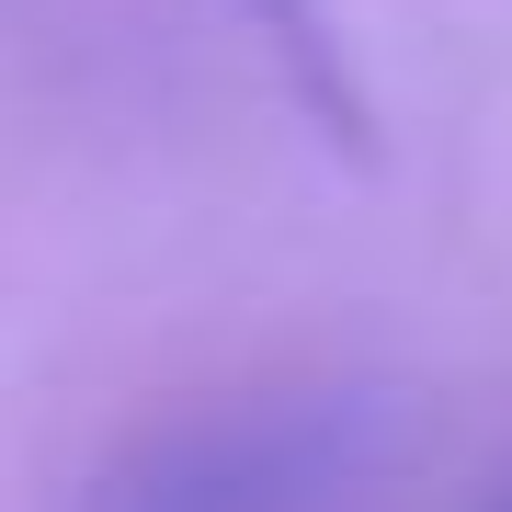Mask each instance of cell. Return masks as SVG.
<instances>
[{
	"label": "cell",
	"instance_id": "obj_1",
	"mask_svg": "<svg viewBox=\"0 0 512 512\" xmlns=\"http://www.w3.org/2000/svg\"><path fill=\"white\" fill-rule=\"evenodd\" d=\"M330 490V444L296 433V421H262V433H183L160 444L137 478H114L92 512H319Z\"/></svg>",
	"mask_w": 512,
	"mask_h": 512
}]
</instances>
